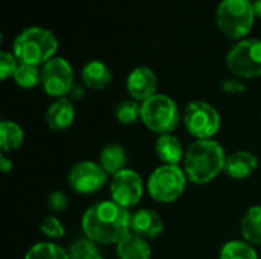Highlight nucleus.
Segmentation results:
<instances>
[{
	"label": "nucleus",
	"mask_w": 261,
	"mask_h": 259,
	"mask_svg": "<svg viewBox=\"0 0 261 259\" xmlns=\"http://www.w3.org/2000/svg\"><path fill=\"white\" fill-rule=\"evenodd\" d=\"M142 108L141 104L135 99H125L121 101L115 108V118L122 125H132L141 121Z\"/></svg>",
	"instance_id": "nucleus-25"
},
{
	"label": "nucleus",
	"mask_w": 261,
	"mask_h": 259,
	"mask_svg": "<svg viewBox=\"0 0 261 259\" xmlns=\"http://www.w3.org/2000/svg\"><path fill=\"white\" fill-rule=\"evenodd\" d=\"M240 232L246 243L261 246V206H252L240 221Z\"/></svg>",
	"instance_id": "nucleus-20"
},
{
	"label": "nucleus",
	"mask_w": 261,
	"mask_h": 259,
	"mask_svg": "<svg viewBox=\"0 0 261 259\" xmlns=\"http://www.w3.org/2000/svg\"><path fill=\"white\" fill-rule=\"evenodd\" d=\"M226 154L223 147L214 139L194 140L184 157V171L190 182L206 185L225 171Z\"/></svg>",
	"instance_id": "nucleus-2"
},
{
	"label": "nucleus",
	"mask_w": 261,
	"mask_h": 259,
	"mask_svg": "<svg viewBox=\"0 0 261 259\" xmlns=\"http://www.w3.org/2000/svg\"><path fill=\"white\" fill-rule=\"evenodd\" d=\"M75 121V107L70 99L60 98L46 110V124L54 131H64Z\"/></svg>",
	"instance_id": "nucleus-14"
},
{
	"label": "nucleus",
	"mask_w": 261,
	"mask_h": 259,
	"mask_svg": "<svg viewBox=\"0 0 261 259\" xmlns=\"http://www.w3.org/2000/svg\"><path fill=\"white\" fill-rule=\"evenodd\" d=\"M0 169H2V172H9L11 169H12V160L11 159H8L5 154H2V157H0Z\"/></svg>",
	"instance_id": "nucleus-32"
},
{
	"label": "nucleus",
	"mask_w": 261,
	"mask_h": 259,
	"mask_svg": "<svg viewBox=\"0 0 261 259\" xmlns=\"http://www.w3.org/2000/svg\"><path fill=\"white\" fill-rule=\"evenodd\" d=\"M81 78L86 87L90 90H104L112 82V72L102 61H89L83 70Z\"/></svg>",
	"instance_id": "nucleus-18"
},
{
	"label": "nucleus",
	"mask_w": 261,
	"mask_h": 259,
	"mask_svg": "<svg viewBox=\"0 0 261 259\" xmlns=\"http://www.w3.org/2000/svg\"><path fill=\"white\" fill-rule=\"evenodd\" d=\"M141 108L142 124L159 136L173 133L179 125L180 110L176 101L164 93H156L150 99L144 101L141 104Z\"/></svg>",
	"instance_id": "nucleus-4"
},
{
	"label": "nucleus",
	"mask_w": 261,
	"mask_h": 259,
	"mask_svg": "<svg viewBox=\"0 0 261 259\" xmlns=\"http://www.w3.org/2000/svg\"><path fill=\"white\" fill-rule=\"evenodd\" d=\"M40 231L49 240H60L66 234L63 223L55 215H49V217L43 218V221L40 223Z\"/></svg>",
	"instance_id": "nucleus-27"
},
{
	"label": "nucleus",
	"mask_w": 261,
	"mask_h": 259,
	"mask_svg": "<svg viewBox=\"0 0 261 259\" xmlns=\"http://www.w3.org/2000/svg\"><path fill=\"white\" fill-rule=\"evenodd\" d=\"M188 177L179 165H161L148 177L147 191L158 203H173L182 197Z\"/></svg>",
	"instance_id": "nucleus-5"
},
{
	"label": "nucleus",
	"mask_w": 261,
	"mask_h": 259,
	"mask_svg": "<svg viewBox=\"0 0 261 259\" xmlns=\"http://www.w3.org/2000/svg\"><path fill=\"white\" fill-rule=\"evenodd\" d=\"M14 81L21 89H34L38 82H41V69H38V66L20 64L14 73Z\"/></svg>",
	"instance_id": "nucleus-26"
},
{
	"label": "nucleus",
	"mask_w": 261,
	"mask_h": 259,
	"mask_svg": "<svg viewBox=\"0 0 261 259\" xmlns=\"http://www.w3.org/2000/svg\"><path fill=\"white\" fill-rule=\"evenodd\" d=\"M154 151L162 165H179L185 157L184 147L180 140L176 136H173V133L161 134L156 139Z\"/></svg>",
	"instance_id": "nucleus-16"
},
{
	"label": "nucleus",
	"mask_w": 261,
	"mask_h": 259,
	"mask_svg": "<svg viewBox=\"0 0 261 259\" xmlns=\"http://www.w3.org/2000/svg\"><path fill=\"white\" fill-rule=\"evenodd\" d=\"M254 17L255 12L251 0H222L216 12L217 26L226 37L234 40L249 34Z\"/></svg>",
	"instance_id": "nucleus-6"
},
{
	"label": "nucleus",
	"mask_w": 261,
	"mask_h": 259,
	"mask_svg": "<svg viewBox=\"0 0 261 259\" xmlns=\"http://www.w3.org/2000/svg\"><path fill=\"white\" fill-rule=\"evenodd\" d=\"M228 69L239 78L252 79L261 76V40L239 41L226 55Z\"/></svg>",
	"instance_id": "nucleus-7"
},
{
	"label": "nucleus",
	"mask_w": 261,
	"mask_h": 259,
	"mask_svg": "<svg viewBox=\"0 0 261 259\" xmlns=\"http://www.w3.org/2000/svg\"><path fill=\"white\" fill-rule=\"evenodd\" d=\"M18 66H20V63L14 53L5 52V50L0 52V78L3 81L8 79L9 76L14 78V73L18 69Z\"/></svg>",
	"instance_id": "nucleus-28"
},
{
	"label": "nucleus",
	"mask_w": 261,
	"mask_h": 259,
	"mask_svg": "<svg viewBox=\"0 0 261 259\" xmlns=\"http://www.w3.org/2000/svg\"><path fill=\"white\" fill-rule=\"evenodd\" d=\"M24 140L23 128L12 121H2L0 124V147L2 153H12L21 147Z\"/></svg>",
	"instance_id": "nucleus-21"
},
{
	"label": "nucleus",
	"mask_w": 261,
	"mask_h": 259,
	"mask_svg": "<svg viewBox=\"0 0 261 259\" xmlns=\"http://www.w3.org/2000/svg\"><path fill=\"white\" fill-rule=\"evenodd\" d=\"M84 95H86V92H84L83 85L73 84V87H72L70 92H69V99H70L72 102H73V101H81V99L84 98Z\"/></svg>",
	"instance_id": "nucleus-31"
},
{
	"label": "nucleus",
	"mask_w": 261,
	"mask_h": 259,
	"mask_svg": "<svg viewBox=\"0 0 261 259\" xmlns=\"http://www.w3.org/2000/svg\"><path fill=\"white\" fill-rule=\"evenodd\" d=\"M128 162V154L125 148L119 143H109L99 153V165L109 176H116L122 169H125Z\"/></svg>",
	"instance_id": "nucleus-17"
},
{
	"label": "nucleus",
	"mask_w": 261,
	"mask_h": 259,
	"mask_svg": "<svg viewBox=\"0 0 261 259\" xmlns=\"http://www.w3.org/2000/svg\"><path fill=\"white\" fill-rule=\"evenodd\" d=\"M66 250L70 259H102V253L98 249V244L86 235L72 240Z\"/></svg>",
	"instance_id": "nucleus-22"
},
{
	"label": "nucleus",
	"mask_w": 261,
	"mask_h": 259,
	"mask_svg": "<svg viewBox=\"0 0 261 259\" xmlns=\"http://www.w3.org/2000/svg\"><path fill=\"white\" fill-rule=\"evenodd\" d=\"M258 166V159L249 151H236L226 157L225 172L228 177L236 180H243L252 176Z\"/></svg>",
	"instance_id": "nucleus-15"
},
{
	"label": "nucleus",
	"mask_w": 261,
	"mask_h": 259,
	"mask_svg": "<svg viewBox=\"0 0 261 259\" xmlns=\"http://www.w3.org/2000/svg\"><path fill=\"white\" fill-rule=\"evenodd\" d=\"M116 255L119 259H151V249L147 240L130 232L116 244Z\"/></svg>",
	"instance_id": "nucleus-19"
},
{
	"label": "nucleus",
	"mask_w": 261,
	"mask_h": 259,
	"mask_svg": "<svg viewBox=\"0 0 261 259\" xmlns=\"http://www.w3.org/2000/svg\"><path fill=\"white\" fill-rule=\"evenodd\" d=\"M130 232L147 241L154 240L164 232V220L151 209H138L135 214H132Z\"/></svg>",
	"instance_id": "nucleus-13"
},
{
	"label": "nucleus",
	"mask_w": 261,
	"mask_h": 259,
	"mask_svg": "<svg viewBox=\"0 0 261 259\" xmlns=\"http://www.w3.org/2000/svg\"><path fill=\"white\" fill-rule=\"evenodd\" d=\"M58 49L55 35L44 27L32 26L21 31L14 40V55L20 64L40 66L54 58Z\"/></svg>",
	"instance_id": "nucleus-3"
},
{
	"label": "nucleus",
	"mask_w": 261,
	"mask_h": 259,
	"mask_svg": "<svg viewBox=\"0 0 261 259\" xmlns=\"http://www.w3.org/2000/svg\"><path fill=\"white\" fill-rule=\"evenodd\" d=\"M158 89V78L150 67H136L130 72L127 78V90L132 99L138 102H144L156 95Z\"/></svg>",
	"instance_id": "nucleus-12"
},
{
	"label": "nucleus",
	"mask_w": 261,
	"mask_h": 259,
	"mask_svg": "<svg viewBox=\"0 0 261 259\" xmlns=\"http://www.w3.org/2000/svg\"><path fill=\"white\" fill-rule=\"evenodd\" d=\"M107 179L109 174L102 169V166L92 160L75 163L67 174V183L70 189L81 195L96 194L106 186Z\"/></svg>",
	"instance_id": "nucleus-9"
},
{
	"label": "nucleus",
	"mask_w": 261,
	"mask_h": 259,
	"mask_svg": "<svg viewBox=\"0 0 261 259\" xmlns=\"http://www.w3.org/2000/svg\"><path fill=\"white\" fill-rule=\"evenodd\" d=\"M46 95L54 98H63L69 95L73 87V70L67 60L55 56L43 64L41 67V82Z\"/></svg>",
	"instance_id": "nucleus-10"
},
{
	"label": "nucleus",
	"mask_w": 261,
	"mask_h": 259,
	"mask_svg": "<svg viewBox=\"0 0 261 259\" xmlns=\"http://www.w3.org/2000/svg\"><path fill=\"white\" fill-rule=\"evenodd\" d=\"M252 6H254L255 15H258L261 18V0H254V2H252Z\"/></svg>",
	"instance_id": "nucleus-33"
},
{
	"label": "nucleus",
	"mask_w": 261,
	"mask_h": 259,
	"mask_svg": "<svg viewBox=\"0 0 261 259\" xmlns=\"http://www.w3.org/2000/svg\"><path fill=\"white\" fill-rule=\"evenodd\" d=\"M184 125L187 131L197 139H213L222 125L219 111L205 101H194L185 107Z\"/></svg>",
	"instance_id": "nucleus-8"
},
{
	"label": "nucleus",
	"mask_w": 261,
	"mask_h": 259,
	"mask_svg": "<svg viewBox=\"0 0 261 259\" xmlns=\"http://www.w3.org/2000/svg\"><path fill=\"white\" fill-rule=\"evenodd\" d=\"M220 259H258V253L245 240H234L222 247Z\"/></svg>",
	"instance_id": "nucleus-23"
},
{
	"label": "nucleus",
	"mask_w": 261,
	"mask_h": 259,
	"mask_svg": "<svg viewBox=\"0 0 261 259\" xmlns=\"http://www.w3.org/2000/svg\"><path fill=\"white\" fill-rule=\"evenodd\" d=\"M222 87H223V90H225L226 93H240V92L245 90V84H242V82L237 81V79H226V81L222 84Z\"/></svg>",
	"instance_id": "nucleus-30"
},
{
	"label": "nucleus",
	"mask_w": 261,
	"mask_h": 259,
	"mask_svg": "<svg viewBox=\"0 0 261 259\" xmlns=\"http://www.w3.org/2000/svg\"><path fill=\"white\" fill-rule=\"evenodd\" d=\"M132 214L113 200L92 205L81 218L83 234L96 244H118L130 234Z\"/></svg>",
	"instance_id": "nucleus-1"
},
{
	"label": "nucleus",
	"mask_w": 261,
	"mask_h": 259,
	"mask_svg": "<svg viewBox=\"0 0 261 259\" xmlns=\"http://www.w3.org/2000/svg\"><path fill=\"white\" fill-rule=\"evenodd\" d=\"M110 195L116 205L125 209L135 208L144 195V182L141 176L133 169H122L112 177Z\"/></svg>",
	"instance_id": "nucleus-11"
},
{
	"label": "nucleus",
	"mask_w": 261,
	"mask_h": 259,
	"mask_svg": "<svg viewBox=\"0 0 261 259\" xmlns=\"http://www.w3.org/2000/svg\"><path fill=\"white\" fill-rule=\"evenodd\" d=\"M47 206L52 212L60 214L64 212L69 206V198L64 192L61 191H54L47 195Z\"/></svg>",
	"instance_id": "nucleus-29"
},
{
	"label": "nucleus",
	"mask_w": 261,
	"mask_h": 259,
	"mask_svg": "<svg viewBox=\"0 0 261 259\" xmlns=\"http://www.w3.org/2000/svg\"><path fill=\"white\" fill-rule=\"evenodd\" d=\"M24 259H70L67 250L54 243L34 244L24 255Z\"/></svg>",
	"instance_id": "nucleus-24"
}]
</instances>
